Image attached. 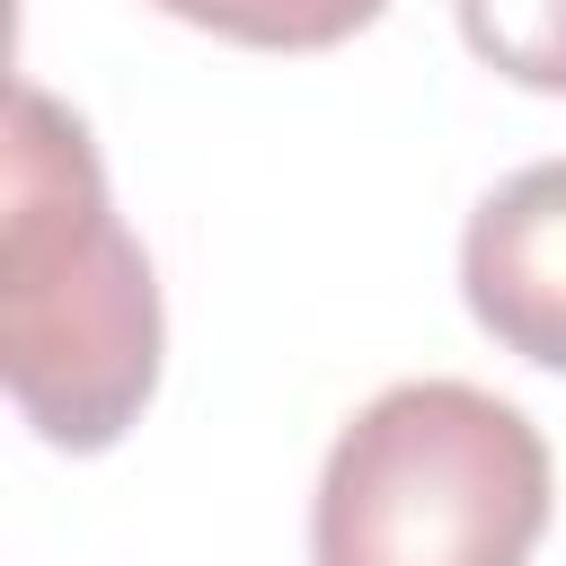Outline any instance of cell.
I'll use <instances>...</instances> for the list:
<instances>
[{
	"label": "cell",
	"instance_id": "6da1fadb",
	"mask_svg": "<svg viewBox=\"0 0 566 566\" xmlns=\"http://www.w3.org/2000/svg\"><path fill=\"white\" fill-rule=\"evenodd\" d=\"M0 380L35 442L88 460L115 451L168 354L159 274L124 230L88 124L18 80L0 150Z\"/></svg>",
	"mask_w": 566,
	"mask_h": 566
},
{
	"label": "cell",
	"instance_id": "277c9868",
	"mask_svg": "<svg viewBox=\"0 0 566 566\" xmlns=\"http://www.w3.org/2000/svg\"><path fill=\"white\" fill-rule=\"evenodd\" d=\"M195 35H221V44H248V53H327L345 35H363L389 0H142Z\"/></svg>",
	"mask_w": 566,
	"mask_h": 566
},
{
	"label": "cell",
	"instance_id": "3957f363",
	"mask_svg": "<svg viewBox=\"0 0 566 566\" xmlns=\"http://www.w3.org/2000/svg\"><path fill=\"white\" fill-rule=\"evenodd\" d=\"M460 301L504 354H522L539 371H566V159L513 168L469 212Z\"/></svg>",
	"mask_w": 566,
	"mask_h": 566
},
{
	"label": "cell",
	"instance_id": "7a4b0ae2",
	"mask_svg": "<svg viewBox=\"0 0 566 566\" xmlns=\"http://www.w3.org/2000/svg\"><path fill=\"white\" fill-rule=\"evenodd\" d=\"M557 504L539 424L478 380H389L310 495V566H531Z\"/></svg>",
	"mask_w": 566,
	"mask_h": 566
},
{
	"label": "cell",
	"instance_id": "5b68a950",
	"mask_svg": "<svg viewBox=\"0 0 566 566\" xmlns=\"http://www.w3.org/2000/svg\"><path fill=\"white\" fill-rule=\"evenodd\" d=\"M469 53L539 97H566V0H451Z\"/></svg>",
	"mask_w": 566,
	"mask_h": 566
}]
</instances>
